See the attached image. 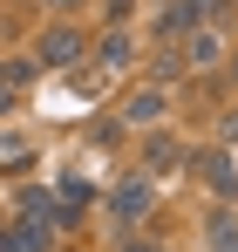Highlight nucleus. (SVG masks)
<instances>
[{"instance_id": "nucleus-1", "label": "nucleus", "mask_w": 238, "mask_h": 252, "mask_svg": "<svg viewBox=\"0 0 238 252\" xmlns=\"http://www.w3.org/2000/svg\"><path fill=\"white\" fill-rule=\"evenodd\" d=\"M150 205H157V184H150L143 170H129V177L109 184V218H116V225H143Z\"/></svg>"}, {"instance_id": "nucleus-2", "label": "nucleus", "mask_w": 238, "mask_h": 252, "mask_svg": "<svg viewBox=\"0 0 238 252\" xmlns=\"http://www.w3.org/2000/svg\"><path fill=\"white\" fill-rule=\"evenodd\" d=\"M82 48H89V34H82L75 21H55V28L34 41V68H75Z\"/></svg>"}, {"instance_id": "nucleus-3", "label": "nucleus", "mask_w": 238, "mask_h": 252, "mask_svg": "<svg viewBox=\"0 0 238 252\" xmlns=\"http://www.w3.org/2000/svg\"><path fill=\"white\" fill-rule=\"evenodd\" d=\"M191 164V143L184 136H170V129H150L143 136V177L157 184V177H170V170H184Z\"/></svg>"}, {"instance_id": "nucleus-4", "label": "nucleus", "mask_w": 238, "mask_h": 252, "mask_svg": "<svg viewBox=\"0 0 238 252\" xmlns=\"http://www.w3.org/2000/svg\"><path fill=\"white\" fill-rule=\"evenodd\" d=\"M163 109H170V89H157V82H136L129 95H122V109H116V116H122L129 129H157V123H163Z\"/></svg>"}, {"instance_id": "nucleus-5", "label": "nucleus", "mask_w": 238, "mask_h": 252, "mask_svg": "<svg viewBox=\"0 0 238 252\" xmlns=\"http://www.w3.org/2000/svg\"><path fill=\"white\" fill-rule=\"evenodd\" d=\"M177 55H184V68H191V75L225 68V28L211 21V28H198V34H184V41H177Z\"/></svg>"}, {"instance_id": "nucleus-6", "label": "nucleus", "mask_w": 238, "mask_h": 252, "mask_svg": "<svg viewBox=\"0 0 238 252\" xmlns=\"http://www.w3.org/2000/svg\"><path fill=\"white\" fill-rule=\"evenodd\" d=\"M191 170H198L218 198H232V191H238V164H232V150H218V143H211V150H191Z\"/></svg>"}, {"instance_id": "nucleus-7", "label": "nucleus", "mask_w": 238, "mask_h": 252, "mask_svg": "<svg viewBox=\"0 0 238 252\" xmlns=\"http://www.w3.org/2000/svg\"><path fill=\"white\" fill-rule=\"evenodd\" d=\"M89 48H95V62H102V68H129V62H136V41H129V28H102Z\"/></svg>"}, {"instance_id": "nucleus-8", "label": "nucleus", "mask_w": 238, "mask_h": 252, "mask_svg": "<svg viewBox=\"0 0 238 252\" xmlns=\"http://www.w3.org/2000/svg\"><path fill=\"white\" fill-rule=\"evenodd\" d=\"M0 252H48V225H34V218L0 225Z\"/></svg>"}, {"instance_id": "nucleus-9", "label": "nucleus", "mask_w": 238, "mask_h": 252, "mask_svg": "<svg viewBox=\"0 0 238 252\" xmlns=\"http://www.w3.org/2000/svg\"><path fill=\"white\" fill-rule=\"evenodd\" d=\"M34 75H41L34 62H0V116H7V109L28 95V82H34Z\"/></svg>"}, {"instance_id": "nucleus-10", "label": "nucleus", "mask_w": 238, "mask_h": 252, "mask_svg": "<svg viewBox=\"0 0 238 252\" xmlns=\"http://www.w3.org/2000/svg\"><path fill=\"white\" fill-rule=\"evenodd\" d=\"M204 239H211V252H238V211L218 205L211 218H204Z\"/></svg>"}, {"instance_id": "nucleus-11", "label": "nucleus", "mask_w": 238, "mask_h": 252, "mask_svg": "<svg viewBox=\"0 0 238 252\" xmlns=\"http://www.w3.org/2000/svg\"><path fill=\"white\" fill-rule=\"evenodd\" d=\"M102 14H109V28H122V21L136 14V0H102Z\"/></svg>"}, {"instance_id": "nucleus-12", "label": "nucleus", "mask_w": 238, "mask_h": 252, "mask_svg": "<svg viewBox=\"0 0 238 252\" xmlns=\"http://www.w3.org/2000/svg\"><path fill=\"white\" fill-rule=\"evenodd\" d=\"M116 252H163V246H150V239H122Z\"/></svg>"}, {"instance_id": "nucleus-13", "label": "nucleus", "mask_w": 238, "mask_h": 252, "mask_svg": "<svg viewBox=\"0 0 238 252\" xmlns=\"http://www.w3.org/2000/svg\"><path fill=\"white\" fill-rule=\"evenodd\" d=\"M225 75H232V89H238V55H225Z\"/></svg>"}, {"instance_id": "nucleus-14", "label": "nucleus", "mask_w": 238, "mask_h": 252, "mask_svg": "<svg viewBox=\"0 0 238 252\" xmlns=\"http://www.w3.org/2000/svg\"><path fill=\"white\" fill-rule=\"evenodd\" d=\"M48 7H61V14H68V7H82V0H48Z\"/></svg>"}, {"instance_id": "nucleus-15", "label": "nucleus", "mask_w": 238, "mask_h": 252, "mask_svg": "<svg viewBox=\"0 0 238 252\" xmlns=\"http://www.w3.org/2000/svg\"><path fill=\"white\" fill-rule=\"evenodd\" d=\"M218 7H238V0H218Z\"/></svg>"}]
</instances>
